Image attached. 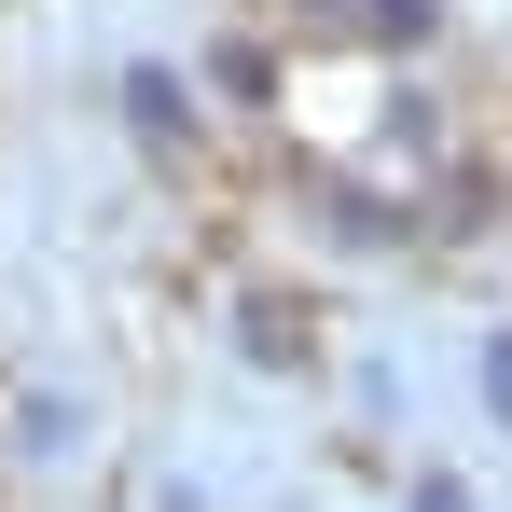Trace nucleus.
<instances>
[{
	"mask_svg": "<svg viewBox=\"0 0 512 512\" xmlns=\"http://www.w3.org/2000/svg\"><path fill=\"white\" fill-rule=\"evenodd\" d=\"M485 388H499V416H512V333H499V346H485Z\"/></svg>",
	"mask_w": 512,
	"mask_h": 512,
	"instance_id": "obj_1",
	"label": "nucleus"
}]
</instances>
